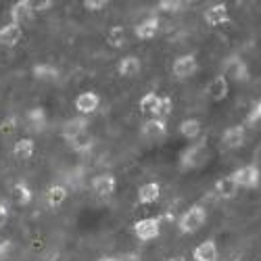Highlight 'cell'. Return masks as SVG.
<instances>
[{
    "label": "cell",
    "mask_w": 261,
    "mask_h": 261,
    "mask_svg": "<svg viewBox=\"0 0 261 261\" xmlns=\"http://www.w3.org/2000/svg\"><path fill=\"white\" fill-rule=\"evenodd\" d=\"M230 176H232V180L236 182L238 188H257L259 182H261V171L255 163L238 167L234 173H230Z\"/></svg>",
    "instance_id": "cell-4"
},
{
    "label": "cell",
    "mask_w": 261,
    "mask_h": 261,
    "mask_svg": "<svg viewBox=\"0 0 261 261\" xmlns=\"http://www.w3.org/2000/svg\"><path fill=\"white\" fill-rule=\"evenodd\" d=\"M73 107H75V111L82 115V117H88L92 113L98 111V107H100V94L94 92V90H86V92H80L73 100Z\"/></svg>",
    "instance_id": "cell-8"
},
{
    "label": "cell",
    "mask_w": 261,
    "mask_h": 261,
    "mask_svg": "<svg viewBox=\"0 0 261 261\" xmlns=\"http://www.w3.org/2000/svg\"><path fill=\"white\" fill-rule=\"evenodd\" d=\"M207 142L201 140V142H192L188 144L182 153H180V169L188 171V169H194L199 167L205 159H207Z\"/></svg>",
    "instance_id": "cell-3"
},
{
    "label": "cell",
    "mask_w": 261,
    "mask_h": 261,
    "mask_svg": "<svg viewBox=\"0 0 261 261\" xmlns=\"http://www.w3.org/2000/svg\"><path fill=\"white\" fill-rule=\"evenodd\" d=\"M34 153H36V142H34V138L23 136V138H19V140L13 144V159H17V161H30V159L34 157Z\"/></svg>",
    "instance_id": "cell-23"
},
{
    "label": "cell",
    "mask_w": 261,
    "mask_h": 261,
    "mask_svg": "<svg viewBox=\"0 0 261 261\" xmlns=\"http://www.w3.org/2000/svg\"><path fill=\"white\" fill-rule=\"evenodd\" d=\"M140 71H142V63H140V59H138L136 55L123 57V59L119 61V65H117V73H119L121 77H125V80H132V77L140 75Z\"/></svg>",
    "instance_id": "cell-21"
},
{
    "label": "cell",
    "mask_w": 261,
    "mask_h": 261,
    "mask_svg": "<svg viewBox=\"0 0 261 261\" xmlns=\"http://www.w3.org/2000/svg\"><path fill=\"white\" fill-rule=\"evenodd\" d=\"M17 132V115L15 113H9L0 119V136H13Z\"/></svg>",
    "instance_id": "cell-30"
},
{
    "label": "cell",
    "mask_w": 261,
    "mask_h": 261,
    "mask_svg": "<svg viewBox=\"0 0 261 261\" xmlns=\"http://www.w3.org/2000/svg\"><path fill=\"white\" fill-rule=\"evenodd\" d=\"M215 194L220 199H234L236 194H238V186H236V182L232 180V176H224V178H220L215 182Z\"/></svg>",
    "instance_id": "cell-26"
},
{
    "label": "cell",
    "mask_w": 261,
    "mask_h": 261,
    "mask_svg": "<svg viewBox=\"0 0 261 261\" xmlns=\"http://www.w3.org/2000/svg\"><path fill=\"white\" fill-rule=\"evenodd\" d=\"M245 138H247V132H245V125H232L228 129H224L222 134V144L226 148H241L245 144Z\"/></svg>",
    "instance_id": "cell-19"
},
{
    "label": "cell",
    "mask_w": 261,
    "mask_h": 261,
    "mask_svg": "<svg viewBox=\"0 0 261 261\" xmlns=\"http://www.w3.org/2000/svg\"><path fill=\"white\" fill-rule=\"evenodd\" d=\"M167 261H186V257H182V255H173V257H169Z\"/></svg>",
    "instance_id": "cell-38"
},
{
    "label": "cell",
    "mask_w": 261,
    "mask_h": 261,
    "mask_svg": "<svg viewBox=\"0 0 261 261\" xmlns=\"http://www.w3.org/2000/svg\"><path fill=\"white\" fill-rule=\"evenodd\" d=\"M13 201L17 203V207H30L34 201V188L25 182V180H17L11 188Z\"/></svg>",
    "instance_id": "cell-17"
},
{
    "label": "cell",
    "mask_w": 261,
    "mask_h": 261,
    "mask_svg": "<svg viewBox=\"0 0 261 261\" xmlns=\"http://www.w3.org/2000/svg\"><path fill=\"white\" fill-rule=\"evenodd\" d=\"M161 197V184L159 182H146L138 188L136 199L140 205H155Z\"/></svg>",
    "instance_id": "cell-22"
},
{
    "label": "cell",
    "mask_w": 261,
    "mask_h": 261,
    "mask_svg": "<svg viewBox=\"0 0 261 261\" xmlns=\"http://www.w3.org/2000/svg\"><path fill=\"white\" fill-rule=\"evenodd\" d=\"M261 119V100L253 107V111L247 115V123H255V121H259Z\"/></svg>",
    "instance_id": "cell-36"
},
{
    "label": "cell",
    "mask_w": 261,
    "mask_h": 261,
    "mask_svg": "<svg viewBox=\"0 0 261 261\" xmlns=\"http://www.w3.org/2000/svg\"><path fill=\"white\" fill-rule=\"evenodd\" d=\"M9 220H11V209H9V205L0 203V230H3V228L9 224Z\"/></svg>",
    "instance_id": "cell-35"
},
{
    "label": "cell",
    "mask_w": 261,
    "mask_h": 261,
    "mask_svg": "<svg viewBox=\"0 0 261 261\" xmlns=\"http://www.w3.org/2000/svg\"><path fill=\"white\" fill-rule=\"evenodd\" d=\"M50 261H53V259H50Z\"/></svg>",
    "instance_id": "cell-41"
},
{
    "label": "cell",
    "mask_w": 261,
    "mask_h": 261,
    "mask_svg": "<svg viewBox=\"0 0 261 261\" xmlns=\"http://www.w3.org/2000/svg\"><path fill=\"white\" fill-rule=\"evenodd\" d=\"M236 261H238V259H236Z\"/></svg>",
    "instance_id": "cell-40"
},
{
    "label": "cell",
    "mask_w": 261,
    "mask_h": 261,
    "mask_svg": "<svg viewBox=\"0 0 261 261\" xmlns=\"http://www.w3.org/2000/svg\"><path fill=\"white\" fill-rule=\"evenodd\" d=\"M140 136H142L144 140H150V142L163 140V138L167 136V119L148 117V119L140 125Z\"/></svg>",
    "instance_id": "cell-7"
},
{
    "label": "cell",
    "mask_w": 261,
    "mask_h": 261,
    "mask_svg": "<svg viewBox=\"0 0 261 261\" xmlns=\"http://www.w3.org/2000/svg\"><path fill=\"white\" fill-rule=\"evenodd\" d=\"M117 261H142V257L138 253H123L117 257Z\"/></svg>",
    "instance_id": "cell-37"
},
{
    "label": "cell",
    "mask_w": 261,
    "mask_h": 261,
    "mask_svg": "<svg viewBox=\"0 0 261 261\" xmlns=\"http://www.w3.org/2000/svg\"><path fill=\"white\" fill-rule=\"evenodd\" d=\"M138 109H140V113H144L148 117H161V94H157L153 90L142 94L138 100Z\"/></svg>",
    "instance_id": "cell-14"
},
{
    "label": "cell",
    "mask_w": 261,
    "mask_h": 261,
    "mask_svg": "<svg viewBox=\"0 0 261 261\" xmlns=\"http://www.w3.org/2000/svg\"><path fill=\"white\" fill-rule=\"evenodd\" d=\"M178 132H180V136H184L186 140H197V138L203 134V123H201L199 119H194V117H188V119L180 121Z\"/></svg>",
    "instance_id": "cell-25"
},
{
    "label": "cell",
    "mask_w": 261,
    "mask_h": 261,
    "mask_svg": "<svg viewBox=\"0 0 261 261\" xmlns=\"http://www.w3.org/2000/svg\"><path fill=\"white\" fill-rule=\"evenodd\" d=\"M161 224H163L161 215L142 217V220H138L132 226V232H134V236L138 238L140 243H150V241H155V238L161 236Z\"/></svg>",
    "instance_id": "cell-2"
},
{
    "label": "cell",
    "mask_w": 261,
    "mask_h": 261,
    "mask_svg": "<svg viewBox=\"0 0 261 261\" xmlns=\"http://www.w3.org/2000/svg\"><path fill=\"white\" fill-rule=\"evenodd\" d=\"M205 222H207V209L203 205H192L180 215L178 230L182 234H194L205 226Z\"/></svg>",
    "instance_id": "cell-1"
},
{
    "label": "cell",
    "mask_w": 261,
    "mask_h": 261,
    "mask_svg": "<svg viewBox=\"0 0 261 261\" xmlns=\"http://www.w3.org/2000/svg\"><path fill=\"white\" fill-rule=\"evenodd\" d=\"M105 40H107V44L111 48H121L125 44V28L123 25H113L111 30L107 32Z\"/></svg>",
    "instance_id": "cell-28"
},
{
    "label": "cell",
    "mask_w": 261,
    "mask_h": 261,
    "mask_svg": "<svg viewBox=\"0 0 261 261\" xmlns=\"http://www.w3.org/2000/svg\"><path fill=\"white\" fill-rule=\"evenodd\" d=\"M90 188L96 197H102V199L113 197V192L117 190V178L113 173H98V176L90 180Z\"/></svg>",
    "instance_id": "cell-10"
},
{
    "label": "cell",
    "mask_w": 261,
    "mask_h": 261,
    "mask_svg": "<svg viewBox=\"0 0 261 261\" xmlns=\"http://www.w3.org/2000/svg\"><path fill=\"white\" fill-rule=\"evenodd\" d=\"M46 121H48V115H46V111L42 107H34V109H28V123L32 125V127H42V125H46Z\"/></svg>",
    "instance_id": "cell-29"
},
{
    "label": "cell",
    "mask_w": 261,
    "mask_h": 261,
    "mask_svg": "<svg viewBox=\"0 0 261 261\" xmlns=\"http://www.w3.org/2000/svg\"><path fill=\"white\" fill-rule=\"evenodd\" d=\"M171 111H173V100H171V96H169V94L161 96V119H167V117L171 115Z\"/></svg>",
    "instance_id": "cell-34"
},
{
    "label": "cell",
    "mask_w": 261,
    "mask_h": 261,
    "mask_svg": "<svg viewBox=\"0 0 261 261\" xmlns=\"http://www.w3.org/2000/svg\"><path fill=\"white\" fill-rule=\"evenodd\" d=\"M109 7L107 0H84V9L90 11V13H100Z\"/></svg>",
    "instance_id": "cell-33"
},
{
    "label": "cell",
    "mask_w": 261,
    "mask_h": 261,
    "mask_svg": "<svg viewBox=\"0 0 261 261\" xmlns=\"http://www.w3.org/2000/svg\"><path fill=\"white\" fill-rule=\"evenodd\" d=\"M203 21L209 28H222L226 23H230V13H228V5L226 3H215L209 5L203 13Z\"/></svg>",
    "instance_id": "cell-9"
},
{
    "label": "cell",
    "mask_w": 261,
    "mask_h": 261,
    "mask_svg": "<svg viewBox=\"0 0 261 261\" xmlns=\"http://www.w3.org/2000/svg\"><path fill=\"white\" fill-rule=\"evenodd\" d=\"M9 17H11V23L23 28L25 23L34 21L36 15L30 11V3H28V0H17V3H13L11 9H9Z\"/></svg>",
    "instance_id": "cell-12"
},
{
    "label": "cell",
    "mask_w": 261,
    "mask_h": 261,
    "mask_svg": "<svg viewBox=\"0 0 261 261\" xmlns=\"http://www.w3.org/2000/svg\"><path fill=\"white\" fill-rule=\"evenodd\" d=\"M182 9H184L182 0H161V3H157V11L161 13H180Z\"/></svg>",
    "instance_id": "cell-31"
},
{
    "label": "cell",
    "mask_w": 261,
    "mask_h": 261,
    "mask_svg": "<svg viewBox=\"0 0 261 261\" xmlns=\"http://www.w3.org/2000/svg\"><path fill=\"white\" fill-rule=\"evenodd\" d=\"M96 261H117V257H109V255H105V257H100V259H96Z\"/></svg>",
    "instance_id": "cell-39"
},
{
    "label": "cell",
    "mask_w": 261,
    "mask_h": 261,
    "mask_svg": "<svg viewBox=\"0 0 261 261\" xmlns=\"http://www.w3.org/2000/svg\"><path fill=\"white\" fill-rule=\"evenodd\" d=\"M192 259L194 261H217L220 259V249H217L215 241L209 238V241L199 243L192 251Z\"/></svg>",
    "instance_id": "cell-20"
},
{
    "label": "cell",
    "mask_w": 261,
    "mask_h": 261,
    "mask_svg": "<svg viewBox=\"0 0 261 261\" xmlns=\"http://www.w3.org/2000/svg\"><path fill=\"white\" fill-rule=\"evenodd\" d=\"M23 40V28L21 25H15V23H5L0 28V46L5 48H15L19 46V42Z\"/></svg>",
    "instance_id": "cell-13"
},
{
    "label": "cell",
    "mask_w": 261,
    "mask_h": 261,
    "mask_svg": "<svg viewBox=\"0 0 261 261\" xmlns=\"http://www.w3.org/2000/svg\"><path fill=\"white\" fill-rule=\"evenodd\" d=\"M197 69H199V61H197L194 55H180L171 63V73H173V77H178V80L192 77L194 73H197Z\"/></svg>",
    "instance_id": "cell-6"
},
{
    "label": "cell",
    "mask_w": 261,
    "mask_h": 261,
    "mask_svg": "<svg viewBox=\"0 0 261 261\" xmlns=\"http://www.w3.org/2000/svg\"><path fill=\"white\" fill-rule=\"evenodd\" d=\"M222 75L232 82H247L249 80V67L241 57H228L222 65Z\"/></svg>",
    "instance_id": "cell-5"
},
{
    "label": "cell",
    "mask_w": 261,
    "mask_h": 261,
    "mask_svg": "<svg viewBox=\"0 0 261 261\" xmlns=\"http://www.w3.org/2000/svg\"><path fill=\"white\" fill-rule=\"evenodd\" d=\"M69 199V190L67 186H63V184H50L44 192V201L50 209H59L65 201Z\"/></svg>",
    "instance_id": "cell-18"
},
{
    "label": "cell",
    "mask_w": 261,
    "mask_h": 261,
    "mask_svg": "<svg viewBox=\"0 0 261 261\" xmlns=\"http://www.w3.org/2000/svg\"><path fill=\"white\" fill-rule=\"evenodd\" d=\"M28 3H30V11L34 15L36 13H46V11H50L55 7L53 0H28Z\"/></svg>",
    "instance_id": "cell-32"
},
{
    "label": "cell",
    "mask_w": 261,
    "mask_h": 261,
    "mask_svg": "<svg viewBox=\"0 0 261 261\" xmlns=\"http://www.w3.org/2000/svg\"><path fill=\"white\" fill-rule=\"evenodd\" d=\"M230 92V86H228V80L224 75H215L205 88V94L213 100V102H222Z\"/></svg>",
    "instance_id": "cell-16"
},
{
    "label": "cell",
    "mask_w": 261,
    "mask_h": 261,
    "mask_svg": "<svg viewBox=\"0 0 261 261\" xmlns=\"http://www.w3.org/2000/svg\"><path fill=\"white\" fill-rule=\"evenodd\" d=\"M86 125H88V119L82 117V115H80V117H75V119H69L67 123L63 125V129H61V136H63L65 140H69L71 136H75V134L84 132Z\"/></svg>",
    "instance_id": "cell-27"
},
{
    "label": "cell",
    "mask_w": 261,
    "mask_h": 261,
    "mask_svg": "<svg viewBox=\"0 0 261 261\" xmlns=\"http://www.w3.org/2000/svg\"><path fill=\"white\" fill-rule=\"evenodd\" d=\"M161 30V21L157 15H148L142 21H138L136 28H134V36L138 40H153Z\"/></svg>",
    "instance_id": "cell-11"
},
{
    "label": "cell",
    "mask_w": 261,
    "mask_h": 261,
    "mask_svg": "<svg viewBox=\"0 0 261 261\" xmlns=\"http://www.w3.org/2000/svg\"><path fill=\"white\" fill-rule=\"evenodd\" d=\"M32 75L38 82H57L61 77V71L50 63H36L32 67Z\"/></svg>",
    "instance_id": "cell-24"
},
{
    "label": "cell",
    "mask_w": 261,
    "mask_h": 261,
    "mask_svg": "<svg viewBox=\"0 0 261 261\" xmlns=\"http://www.w3.org/2000/svg\"><path fill=\"white\" fill-rule=\"evenodd\" d=\"M67 144H69V148L73 150V153L86 155V153H90V150L96 146V138L88 132V129H84V132H80V134L71 136V138L67 140Z\"/></svg>",
    "instance_id": "cell-15"
}]
</instances>
